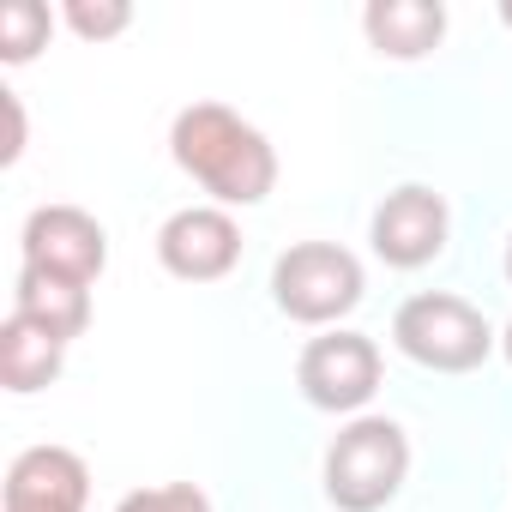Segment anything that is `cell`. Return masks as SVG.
I'll list each match as a JSON object with an SVG mask.
<instances>
[{"mask_svg": "<svg viewBox=\"0 0 512 512\" xmlns=\"http://www.w3.org/2000/svg\"><path fill=\"white\" fill-rule=\"evenodd\" d=\"M169 157L187 181L211 193V205H260L278 187V151L272 139L235 115L229 103H187L169 127Z\"/></svg>", "mask_w": 512, "mask_h": 512, "instance_id": "cell-1", "label": "cell"}, {"mask_svg": "<svg viewBox=\"0 0 512 512\" xmlns=\"http://www.w3.org/2000/svg\"><path fill=\"white\" fill-rule=\"evenodd\" d=\"M410 476V434L392 416H350L326 446V500L338 512H380Z\"/></svg>", "mask_w": 512, "mask_h": 512, "instance_id": "cell-2", "label": "cell"}, {"mask_svg": "<svg viewBox=\"0 0 512 512\" xmlns=\"http://www.w3.org/2000/svg\"><path fill=\"white\" fill-rule=\"evenodd\" d=\"M362 296H368L362 260L338 241H296L272 266V302L296 326H338L344 314H356Z\"/></svg>", "mask_w": 512, "mask_h": 512, "instance_id": "cell-3", "label": "cell"}, {"mask_svg": "<svg viewBox=\"0 0 512 512\" xmlns=\"http://www.w3.org/2000/svg\"><path fill=\"white\" fill-rule=\"evenodd\" d=\"M392 344L416 362V368H434V374H470L494 356V326L482 320V308H470L464 296H446V290H422L410 296L398 314H392Z\"/></svg>", "mask_w": 512, "mask_h": 512, "instance_id": "cell-4", "label": "cell"}, {"mask_svg": "<svg viewBox=\"0 0 512 512\" xmlns=\"http://www.w3.org/2000/svg\"><path fill=\"white\" fill-rule=\"evenodd\" d=\"M19 266L91 290L109 266V229L85 205H37L19 235Z\"/></svg>", "mask_w": 512, "mask_h": 512, "instance_id": "cell-5", "label": "cell"}, {"mask_svg": "<svg viewBox=\"0 0 512 512\" xmlns=\"http://www.w3.org/2000/svg\"><path fill=\"white\" fill-rule=\"evenodd\" d=\"M296 386L314 410H332V416H362V404L380 392V344L362 338V332H326L302 350L296 362Z\"/></svg>", "mask_w": 512, "mask_h": 512, "instance_id": "cell-6", "label": "cell"}, {"mask_svg": "<svg viewBox=\"0 0 512 512\" xmlns=\"http://www.w3.org/2000/svg\"><path fill=\"white\" fill-rule=\"evenodd\" d=\"M157 260L181 284H217L241 266V223L223 205H181L157 229Z\"/></svg>", "mask_w": 512, "mask_h": 512, "instance_id": "cell-7", "label": "cell"}, {"mask_svg": "<svg viewBox=\"0 0 512 512\" xmlns=\"http://www.w3.org/2000/svg\"><path fill=\"white\" fill-rule=\"evenodd\" d=\"M446 229H452L446 199L434 187H416L410 181V187H398V193H386L374 205L368 241H374V253H380L392 272H422V266H434L440 253H446Z\"/></svg>", "mask_w": 512, "mask_h": 512, "instance_id": "cell-8", "label": "cell"}, {"mask_svg": "<svg viewBox=\"0 0 512 512\" xmlns=\"http://www.w3.org/2000/svg\"><path fill=\"white\" fill-rule=\"evenodd\" d=\"M91 500V464L73 446H31L13 458L0 512H85Z\"/></svg>", "mask_w": 512, "mask_h": 512, "instance_id": "cell-9", "label": "cell"}, {"mask_svg": "<svg viewBox=\"0 0 512 512\" xmlns=\"http://www.w3.org/2000/svg\"><path fill=\"white\" fill-rule=\"evenodd\" d=\"M362 31H368L374 55H386V61H422L446 37V7H440V0H368Z\"/></svg>", "mask_w": 512, "mask_h": 512, "instance_id": "cell-10", "label": "cell"}, {"mask_svg": "<svg viewBox=\"0 0 512 512\" xmlns=\"http://www.w3.org/2000/svg\"><path fill=\"white\" fill-rule=\"evenodd\" d=\"M61 368H67V344H61L55 332H43V326L25 320V314H7V320H0V386H7V392L31 398V392L55 386Z\"/></svg>", "mask_w": 512, "mask_h": 512, "instance_id": "cell-11", "label": "cell"}, {"mask_svg": "<svg viewBox=\"0 0 512 512\" xmlns=\"http://www.w3.org/2000/svg\"><path fill=\"white\" fill-rule=\"evenodd\" d=\"M13 314L37 320L43 332H55L61 344H73L85 326H91V290L79 284H61V278H43V272H25L13 278Z\"/></svg>", "mask_w": 512, "mask_h": 512, "instance_id": "cell-12", "label": "cell"}, {"mask_svg": "<svg viewBox=\"0 0 512 512\" xmlns=\"http://www.w3.org/2000/svg\"><path fill=\"white\" fill-rule=\"evenodd\" d=\"M55 37V13L43 7V0H7L0 7V61L7 67H25L49 49Z\"/></svg>", "mask_w": 512, "mask_h": 512, "instance_id": "cell-13", "label": "cell"}, {"mask_svg": "<svg viewBox=\"0 0 512 512\" xmlns=\"http://www.w3.org/2000/svg\"><path fill=\"white\" fill-rule=\"evenodd\" d=\"M61 25L73 37H85V43H109V37H121L133 25V7H127V0H67Z\"/></svg>", "mask_w": 512, "mask_h": 512, "instance_id": "cell-14", "label": "cell"}, {"mask_svg": "<svg viewBox=\"0 0 512 512\" xmlns=\"http://www.w3.org/2000/svg\"><path fill=\"white\" fill-rule=\"evenodd\" d=\"M115 512H211V500L193 482H157V488H133L115 500Z\"/></svg>", "mask_w": 512, "mask_h": 512, "instance_id": "cell-15", "label": "cell"}, {"mask_svg": "<svg viewBox=\"0 0 512 512\" xmlns=\"http://www.w3.org/2000/svg\"><path fill=\"white\" fill-rule=\"evenodd\" d=\"M0 109H7V145H0V163H19L25 157V103H19V91H0Z\"/></svg>", "mask_w": 512, "mask_h": 512, "instance_id": "cell-16", "label": "cell"}, {"mask_svg": "<svg viewBox=\"0 0 512 512\" xmlns=\"http://www.w3.org/2000/svg\"><path fill=\"white\" fill-rule=\"evenodd\" d=\"M500 356L512 362V320H506V332H500Z\"/></svg>", "mask_w": 512, "mask_h": 512, "instance_id": "cell-17", "label": "cell"}, {"mask_svg": "<svg viewBox=\"0 0 512 512\" xmlns=\"http://www.w3.org/2000/svg\"><path fill=\"white\" fill-rule=\"evenodd\" d=\"M500 25H506V31H512V0H500Z\"/></svg>", "mask_w": 512, "mask_h": 512, "instance_id": "cell-18", "label": "cell"}, {"mask_svg": "<svg viewBox=\"0 0 512 512\" xmlns=\"http://www.w3.org/2000/svg\"><path fill=\"white\" fill-rule=\"evenodd\" d=\"M506 284H512V235H506Z\"/></svg>", "mask_w": 512, "mask_h": 512, "instance_id": "cell-19", "label": "cell"}]
</instances>
